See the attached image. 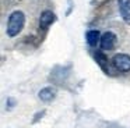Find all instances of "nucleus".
Masks as SVG:
<instances>
[{
  "mask_svg": "<svg viewBox=\"0 0 130 128\" xmlns=\"http://www.w3.org/2000/svg\"><path fill=\"white\" fill-rule=\"evenodd\" d=\"M118 45V36L112 31H106L101 35V40H99V47L101 50H112Z\"/></svg>",
  "mask_w": 130,
  "mask_h": 128,
  "instance_id": "obj_3",
  "label": "nucleus"
},
{
  "mask_svg": "<svg viewBox=\"0 0 130 128\" xmlns=\"http://www.w3.org/2000/svg\"><path fill=\"white\" fill-rule=\"evenodd\" d=\"M112 64L118 71L130 72V54H127V53H118V54L113 56Z\"/></svg>",
  "mask_w": 130,
  "mask_h": 128,
  "instance_id": "obj_2",
  "label": "nucleus"
},
{
  "mask_svg": "<svg viewBox=\"0 0 130 128\" xmlns=\"http://www.w3.org/2000/svg\"><path fill=\"white\" fill-rule=\"evenodd\" d=\"M25 27V14L21 10H15L10 13L7 18V25H6V33L9 38H15L21 33V31Z\"/></svg>",
  "mask_w": 130,
  "mask_h": 128,
  "instance_id": "obj_1",
  "label": "nucleus"
},
{
  "mask_svg": "<svg viewBox=\"0 0 130 128\" xmlns=\"http://www.w3.org/2000/svg\"><path fill=\"white\" fill-rule=\"evenodd\" d=\"M101 35L98 29H90L87 33H85V40H87V45L90 47H95L96 45H99V40H101Z\"/></svg>",
  "mask_w": 130,
  "mask_h": 128,
  "instance_id": "obj_7",
  "label": "nucleus"
},
{
  "mask_svg": "<svg viewBox=\"0 0 130 128\" xmlns=\"http://www.w3.org/2000/svg\"><path fill=\"white\" fill-rule=\"evenodd\" d=\"M55 21H56V14L52 10H43L39 15V28L42 31H45V29H48Z\"/></svg>",
  "mask_w": 130,
  "mask_h": 128,
  "instance_id": "obj_4",
  "label": "nucleus"
},
{
  "mask_svg": "<svg viewBox=\"0 0 130 128\" xmlns=\"http://www.w3.org/2000/svg\"><path fill=\"white\" fill-rule=\"evenodd\" d=\"M38 97H39V100L43 103L53 102L55 97H56V89H55L53 86H45V88H42L38 92Z\"/></svg>",
  "mask_w": 130,
  "mask_h": 128,
  "instance_id": "obj_5",
  "label": "nucleus"
},
{
  "mask_svg": "<svg viewBox=\"0 0 130 128\" xmlns=\"http://www.w3.org/2000/svg\"><path fill=\"white\" fill-rule=\"evenodd\" d=\"M14 106H15V99H14V97H9V99H7L6 109H7V110H11V109L14 107Z\"/></svg>",
  "mask_w": 130,
  "mask_h": 128,
  "instance_id": "obj_9",
  "label": "nucleus"
},
{
  "mask_svg": "<svg viewBox=\"0 0 130 128\" xmlns=\"http://www.w3.org/2000/svg\"><path fill=\"white\" fill-rule=\"evenodd\" d=\"M118 7L122 19L130 25V0H118Z\"/></svg>",
  "mask_w": 130,
  "mask_h": 128,
  "instance_id": "obj_6",
  "label": "nucleus"
},
{
  "mask_svg": "<svg viewBox=\"0 0 130 128\" xmlns=\"http://www.w3.org/2000/svg\"><path fill=\"white\" fill-rule=\"evenodd\" d=\"M94 57H95V61L101 66V68L104 71H108V60L105 57V54L102 52H95L94 53Z\"/></svg>",
  "mask_w": 130,
  "mask_h": 128,
  "instance_id": "obj_8",
  "label": "nucleus"
}]
</instances>
